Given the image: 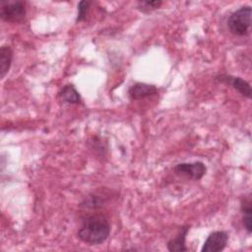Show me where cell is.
I'll return each instance as SVG.
<instances>
[{
    "instance_id": "cell-8",
    "label": "cell",
    "mask_w": 252,
    "mask_h": 252,
    "mask_svg": "<svg viewBox=\"0 0 252 252\" xmlns=\"http://www.w3.org/2000/svg\"><path fill=\"white\" fill-rule=\"evenodd\" d=\"M190 226L189 225H183L179 228L177 234L171 238L167 244L166 247L171 252H183L188 251V248L186 247V236L189 232Z\"/></svg>"
},
{
    "instance_id": "cell-3",
    "label": "cell",
    "mask_w": 252,
    "mask_h": 252,
    "mask_svg": "<svg viewBox=\"0 0 252 252\" xmlns=\"http://www.w3.org/2000/svg\"><path fill=\"white\" fill-rule=\"evenodd\" d=\"M27 15V5L21 0H3L0 2V17L7 23H21Z\"/></svg>"
},
{
    "instance_id": "cell-13",
    "label": "cell",
    "mask_w": 252,
    "mask_h": 252,
    "mask_svg": "<svg viewBox=\"0 0 252 252\" xmlns=\"http://www.w3.org/2000/svg\"><path fill=\"white\" fill-rule=\"evenodd\" d=\"M138 9L141 10L142 12L144 13H147V12H151L153 10H156V9H158L162 2L161 1H139L138 3Z\"/></svg>"
},
{
    "instance_id": "cell-6",
    "label": "cell",
    "mask_w": 252,
    "mask_h": 252,
    "mask_svg": "<svg viewBox=\"0 0 252 252\" xmlns=\"http://www.w3.org/2000/svg\"><path fill=\"white\" fill-rule=\"evenodd\" d=\"M216 80L220 83H224L226 85L231 86L234 90H236L243 96H245L247 98L251 97V86L244 79H242L240 77L231 76V75L220 74L216 77Z\"/></svg>"
},
{
    "instance_id": "cell-10",
    "label": "cell",
    "mask_w": 252,
    "mask_h": 252,
    "mask_svg": "<svg viewBox=\"0 0 252 252\" xmlns=\"http://www.w3.org/2000/svg\"><path fill=\"white\" fill-rule=\"evenodd\" d=\"M58 95L63 101H65L67 103L79 104L82 101L79 92L76 90V88L72 84H68V85L64 86L59 91Z\"/></svg>"
},
{
    "instance_id": "cell-11",
    "label": "cell",
    "mask_w": 252,
    "mask_h": 252,
    "mask_svg": "<svg viewBox=\"0 0 252 252\" xmlns=\"http://www.w3.org/2000/svg\"><path fill=\"white\" fill-rule=\"evenodd\" d=\"M13 58V51L11 46L2 45L0 51V77L3 79L9 72Z\"/></svg>"
},
{
    "instance_id": "cell-1",
    "label": "cell",
    "mask_w": 252,
    "mask_h": 252,
    "mask_svg": "<svg viewBox=\"0 0 252 252\" xmlns=\"http://www.w3.org/2000/svg\"><path fill=\"white\" fill-rule=\"evenodd\" d=\"M110 234L108 219L101 214L88 216L78 229V238L88 245H99L105 242Z\"/></svg>"
},
{
    "instance_id": "cell-12",
    "label": "cell",
    "mask_w": 252,
    "mask_h": 252,
    "mask_svg": "<svg viewBox=\"0 0 252 252\" xmlns=\"http://www.w3.org/2000/svg\"><path fill=\"white\" fill-rule=\"evenodd\" d=\"M92 2L89 0H83L78 3V15L76 18V23L83 22L87 18V13L90 9Z\"/></svg>"
},
{
    "instance_id": "cell-4",
    "label": "cell",
    "mask_w": 252,
    "mask_h": 252,
    "mask_svg": "<svg viewBox=\"0 0 252 252\" xmlns=\"http://www.w3.org/2000/svg\"><path fill=\"white\" fill-rule=\"evenodd\" d=\"M173 170L177 175H180L192 180H200L206 174L207 166L202 161L181 162L176 164Z\"/></svg>"
},
{
    "instance_id": "cell-5",
    "label": "cell",
    "mask_w": 252,
    "mask_h": 252,
    "mask_svg": "<svg viewBox=\"0 0 252 252\" xmlns=\"http://www.w3.org/2000/svg\"><path fill=\"white\" fill-rule=\"evenodd\" d=\"M228 241V234L223 230H216L210 233L205 240L202 252H220L222 251Z\"/></svg>"
},
{
    "instance_id": "cell-2",
    "label": "cell",
    "mask_w": 252,
    "mask_h": 252,
    "mask_svg": "<svg viewBox=\"0 0 252 252\" xmlns=\"http://www.w3.org/2000/svg\"><path fill=\"white\" fill-rule=\"evenodd\" d=\"M252 8L249 5L242 6L230 14L227 19L229 32L237 36H245L250 32Z\"/></svg>"
},
{
    "instance_id": "cell-7",
    "label": "cell",
    "mask_w": 252,
    "mask_h": 252,
    "mask_svg": "<svg viewBox=\"0 0 252 252\" xmlns=\"http://www.w3.org/2000/svg\"><path fill=\"white\" fill-rule=\"evenodd\" d=\"M158 93L156 86L150 85L147 83L137 82L129 87L128 95L132 100H141L152 95H155Z\"/></svg>"
},
{
    "instance_id": "cell-9",
    "label": "cell",
    "mask_w": 252,
    "mask_h": 252,
    "mask_svg": "<svg viewBox=\"0 0 252 252\" xmlns=\"http://www.w3.org/2000/svg\"><path fill=\"white\" fill-rule=\"evenodd\" d=\"M240 210L242 213V223L248 234L252 232V202L250 195L244 196L240 201Z\"/></svg>"
}]
</instances>
